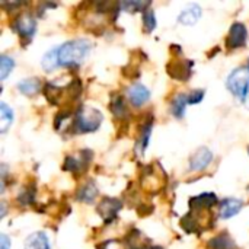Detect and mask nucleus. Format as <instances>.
<instances>
[{"label":"nucleus","instance_id":"obj_1","mask_svg":"<svg viewBox=\"0 0 249 249\" xmlns=\"http://www.w3.org/2000/svg\"><path fill=\"white\" fill-rule=\"evenodd\" d=\"M92 44L88 39L77 38L64 42L58 47V61L61 67H76L79 66L88 53L90 51Z\"/></svg>","mask_w":249,"mask_h":249},{"label":"nucleus","instance_id":"obj_2","mask_svg":"<svg viewBox=\"0 0 249 249\" xmlns=\"http://www.w3.org/2000/svg\"><path fill=\"white\" fill-rule=\"evenodd\" d=\"M102 123V114L90 107H80L73 120V131L76 133H92L99 128Z\"/></svg>","mask_w":249,"mask_h":249},{"label":"nucleus","instance_id":"obj_3","mask_svg":"<svg viewBox=\"0 0 249 249\" xmlns=\"http://www.w3.org/2000/svg\"><path fill=\"white\" fill-rule=\"evenodd\" d=\"M228 89L239 98L242 102H245L249 98V70L248 67H238L235 69L228 80H226Z\"/></svg>","mask_w":249,"mask_h":249},{"label":"nucleus","instance_id":"obj_4","mask_svg":"<svg viewBox=\"0 0 249 249\" xmlns=\"http://www.w3.org/2000/svg\"><path fill=\"white\" fill-rule=\"evenodd\" d=\"M247 41H248L247 26L241 22H235L229 29V35L226 38V47L229 50H236V48L244 47L247 44Z\"/></svg>","mask_w":249,"mask_h":249},{"label":"nucleus","instance_id":"obj_5","mask_svg":"<svg viewBox=\"0 0 249 249\" xmlns=\"http://www.w3.org/2000/svg\"><path fill=\"white\" fill-rule=\"evenodd\" d=\"M13 29L22 36L31 39L36 31V22L35 18L29 13H22L13 20Z\"/></svg>","mask_w":249,"mask_h":249},{"label":"nucleus","instance_id":"obj_6","mask_svg":"<svg viewBox=\"0 0 249 249\" xmlns=\"http://www.w3.org/2000/svg\"><path fill=\"white\" fill-rule=\"evenodd\" d=\"M191 67H193V63L190 60H179L175 57L168 63L166 70L172 79L187 80L191 76Z\"/></svg>","mask_w":249,"mask_h":249},{"label":"nucleus","instance_id":"obj_7","mask_svg":"<svg viewBox=\"0 0 249 249\" xmlns=\"http://www.w3.org/2000/svg\"><path fill=\"white\" fill-rule=\"evenodd\" d=\"M121 207H123L121 200L107 197V198H104V200L98 204V213L102 216V219H104L107 223H111V222L117 217V214H118V212L121 210Z\"/></svg>","mask_w":249,"mask_h":249},{"label":"nucleus","instance_id":"obj_8","mask_svg":"<svg viewBox=\"0 0 249 249\" xmlns=\"http://www.w3.org/2000/svg\"><path fill=\"white\" fill-rule=\"evenodd\" d=\"M213 160V153L207 147H200L190 159V169L191 171H204Z\"/></svg>","mask_w":249,"mask_h":249},{"label":"nucleus","instance_id":"obj_9","mask_svg":"<svg viewBox=\"0 0 249 249\" xmlns=\"http://www.w3.org/2000/svg\"><path fill=\"white\" fill-rule=\"evenodd\" d=\"M190 210L191 212H204L210 210L214 204H217V197L210 193H204L198 197H193L190 201Z\"/></svg>","mask_w":249,"mask_h":249},{"label":"nucleus","instance_id":"obj_10","mask_svg":"<svg viewBox=\"0 0 249 249\" xmlns=\"http://www.w3.org/2000/svg\"><path fill=\"white\" fill-rule=\"evenodd\" d=\"M127 96H128V101H130L134 107H142L144 102L149 101L150 92H149V89H147L144 85H142V83H134V85L128 89Z\"/></svg>","mask_w":249,"mask_h":249},{"label":"nucleus","instance_id":"obj_11","mask_svg":"<svg viewBox=\"0 0 249 249\" xmlns=\"http://www.w3.org/2000/svg\"><path fill=\"white\" fill-rule=\"evenodd\" d=\"M244 206V201L242 200H238V198H226L220 203V207H219V216L222 219H231L233 216H236L241 209Z\"/></svg>","mask_w":249,"mask_h":249},{"label":"nucleus","instance_id":"obj_12","mask_svg":"<svg viewBox=\"0 0 249 249\" xmlns=\"http://www.w3.org/2000/svg\"><path fill=\"white\" fill-rule=\"evenodd\" d=\"M201 18V7L196 3H191L188 4L179 15L178 20L182 23V25H188V26H193L197 23V20Z\"/></svg>","mask_w":249,"mask_h":249},{"label":"nucleus","instance_id":"obj_13","mask_svg":"<svg viewBox=\"0 0 249 249\" xmlns=\"http://www.w3.org/2000/svg\"><path fill=\"white\" fill-rule=\"evenodd\" d=\"M25 249H50V241L44 232L32 233L25 241Z\"/></svg>","mask_w":249,"mask_h":249},{"label":"nucleus","instance_id":"obj_14","mask_svg":"<svg viewBox=\"0 0 249 249\" xmlns=\"http://www.w3.org/2000/svg\"><path fill=\"white\" fill-rule=\"evenodd\" d=\"M18 89H19L20 93H23L26 96H34V95H36L39 92L41 82L36 77H29V79L20 80L19 85H18Z\"/></svg>","mask_w":249,"mask_h":249},{"label":"nucleus","instance_id":"obj_15","mask_svg":"<svg viewBox=\"0 0 249 249\" xmlns=\"http://www.w3.org/2000/svg\"><path fill=\"white\" fill-rule=\"evenodd\" d=\"M98 196V188L95 185L93 181L86 182L85 185H82L77 191V198L83 203H93V200Z\"/></svg>","mask_w":249,"mask_h":249},{"label":"nucleus","instance_id":"obj_16","mask_svg":"<svg viewBox=\"0 0 249 249\" xmlns=\"http://www.w3.org/2000/svg\"><path fill=\"white\" fill-rule=\"evenodd\" d=\"M209 248L210 249H233L235 248V242L232 241V238L223 232L217 236H214L213 239L209 241Z\"/></svg>","mask_w":249,"mask_h":249},{"label":"nucleus","instance_id":"obj_17","mask_svg":"<svg viewBox=\"0 0 249 249\" xmlns=\"http://www.w3.org/2000/svg\"><path fill=\"white\" fill-rule=\"evenodd\" d=\"M109 109H111L112 115L117 118H124L127 115V107H125V102L121 95H118V93L112 95L111 102H109Z\"/></svg>","mask_w":249,"mask_h":249},{"label":"nucleus","instance_id":"obj_18","mask_svg":"<svg viewBox=\"0 0 249 249\" xmlns=\"http://www.w3.org/2000/svg\"><path fill=\"white\" fill-rule=\"evenodd\" d=\"M41 64H42V69H44L45 71H53V70H55V69L60 66V61H58V47L50 50V51L44 55Z\"/></svg>","mask_w":249,"mask_h":249},{"label":"nucleus","instance_id":"obj_19","mask_svg":"<svg viewBox=\"0 0 249 249\" xmlns=\"http://www.w3.org/2000/svg\"><path fill=\"white\" fill-rule=\"evenodd\" d=\"M12 123H13V111L4 102H0V131L6 133L12 125Z\"/></svg>","mask_w":249,"mask_h":249},{"label":"nucleus","instance_id":"obj_20","mask_svg":"<svg viewBox=\"0 0 249 249\" xmlns=\"http://www.w3.org/2000/svg\"><path fill=\"white\" fill-rule=\"evenodd\" d=\"M44 95L47 98V101L51 104V105H58L60 102V98L63 95V89L53 85V83H47L45 88H44Z\"/></svg>","mask_w":249,"mask_h":249},{"label":"nucleus","instance_id":"obj_21","mask_svg":"<svg viewBox=\"0 0 249 249\" xmlns=\"http://www.w3.org/2000/svg\"><path fill=\"white\" fill-rule=\"evenodd\" d=\"M188 105V96L187 95H177L172 101V114L177 117V118H182L184 117V112H185V108Z\"/></svg>","mask_w":249,"mask_h":249},{"label":"nucleus","instance_id":"obj_22","mask_svg":"<svg viewBox=\"0 0 249 249\" xmlns=\"http://www.w3.org/2000/svg\"><path fill=\"white\" fill-rule=\"evenodd\" d=\"M156 28V18L153 10L146 9L143 12V32L144 34H152Z\"/></svg>","mask_w":249,"mask_h":249},{"label":"nucleus","instance_id":"obj_23","mask_svg":"<svg viewBox=\"0 0 249 249\" xmlns=\"http://www.w3.org/2000/svg\"><path fill=\"white\" fill-rule=\"evenodd\" d=\"M15 67V61L13 58L7 57V55H1L0 57V79L4 80L7 77V74L12 71V69Z\"/></svg>","mask_w":249,"mask_h":249},{"label":"nucleus","instance_id":"obj_24","mask_svg":"<svg viewBox=\"0 0 249 249\" xmlns=\"http://www.w3.org/2000/svg\"><path fill=\"white\" fill-rule=\"evenodd\" d=\"M187 96H188V104L194 105V104H198L204 98V90H201V89L200 90H193Z\"/></svg>","mask_w":249,"mask_h":249},{"label":"nucleus","instance_id":"obj_25","mask_svg":"<svg viewBox=\"0 0 249 249\" xmlns=\"http://www.w3.org/2000/svg\"><path fill=\"white\" fill-rule=\"evenodd\" d=\"M0 249H10V242L6 235L0 236Z\"/></svg>","mask_w":249,"mask_h":249},{"label":"nucleus","instance_id":"obj_26","mask_svg":"<svg viewBox=\"0 0 249 249\" xmlns=\"http://www.w3.org/2000/svg\"><path fill=\"white\" fill-rule=\"evenodd\" d=\"M146 249H162V248H159V247H152V245H149V247H147Z\"/></svg>","mask_w":249,"mask_h":249},{"label":"nucleus","instance_id":"obj_27","mask_svg":"<svg viewBox=\"0 0 249 249\" xmlns=\"http://www.w3.org/2000/svg\"><path fill=\"white\" fill-rule=\"evenodd\" d=\"M244 104H245V105H247V107H248V108H249V98H248V99H247V101H245V102H244Z\"/></svg>","mask_w":249,"mask_h":249},{"label":"nucleus","instance_id":"obj_28","mask_svg":"<svg viewBox=\"0 0 249 249\" xmlns=\"http://www.w3.org/2000/svg\"><path fill=\"white\" fill-rule=\"evenodd\" d=\"M247 67H248V70H249V60H248V66H247Z\"/></svg>","mask_w":249,"mask_h":249},{"label":"nucleus","instance_id":"obj_29","mask_svg":"<svg viewBox=\"0 0 249 249\" xmlns=\"http://www.w3.org/2000/svg\"><path fill=\"white\" fill-rule=\"evenodd\" d=\"M248 153H249V146H248Z\"/></svg>","mask_w":249,"mask_h":249}]
</instances>
